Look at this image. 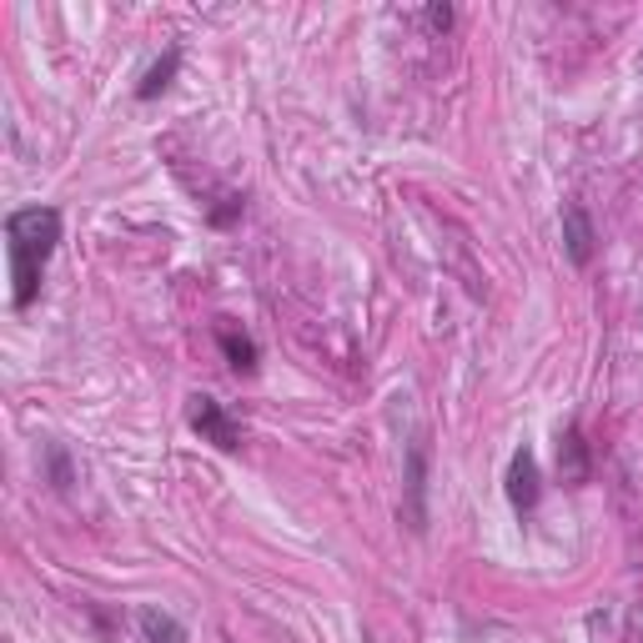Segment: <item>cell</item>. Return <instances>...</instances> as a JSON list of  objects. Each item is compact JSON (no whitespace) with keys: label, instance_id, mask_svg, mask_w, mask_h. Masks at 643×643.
I'll use <instances>...</instances> for the list:
<instances>
[{"label":"cell","instance_id":"obj_1","mask_svg":"<svg viewBox=\"0 0 643 643\" xmlns=\"http://www.w3.org/2000/svg\"><path fill=\"white\" fill-rule=\"evenodd\" d=\"M60 247V212L56 206H21L5 216V251H11V302L25 312L41 292L46 262Z\"/></svg>","mask_w":643,"mask_h":643},{"label":"cell","instance_id":"obj_2","mask_svg":"<svg viewBox=\"0 0 643 643\" xmlns=\"http://www.w3.org/2000/svg\"><path fill=\"white\" fill-rule=\"evenodd\" d=\"M187 422H191V432H202V442L222 448V453H237V448H241V422L222 403H216V397H206V393L191 397V403H187Z\"/></svg>","mask_w":643,"mask_h":643},{"label":"cell","instance_id":"obj_3","mask_svg":"<svg viewBox=\"0 0 643 643\" xmlns=\"http://www.w3.org/2000/svg\"><path fill=\"white\" fill-rule=\"evenodd\" d=\"M538 498H543V483H538V458L533 448H518L508 463V503L518 512H533Z\"/></svg>","mask_w":643,"mask_h":643},{"label":"cell","instance_id":"obj_4","mask_svg":"<svg viewBox=\"0 0 643 643\" xmlns=\"http://www.w3.org/2000/svg\"><path fill=\"white\" fill-rule=\"evenodd\" d=\"M563 247H568V262L573 267H588V262H594V251H598L594 216H588L578 202L563 206Z\"/></svg>","mask_w":643,"mask_h":643},{"label":"cell","instance_id":"obj_5","mask_svg":"<svg viewBox=\"0 0 643 643\" xmlns=\"http://www.w3.org/2000/svg\"><path fill=\"white\" fill-rule=\"evenodd\" d=\"M559 473L568 488L588 483V442H584V428H578V422L559 432Z\"/></svg>","mask_w":643,"mask_h":643},{"label":"cell","instance_id":"obj_6","mask_svg":"<svg viewBox=\"0 0 643 643\" xmlns=\"http://www.w3.org/2000/svg\"><path fill=\"white\" fill-rule=\"evenodd\" d=\"M216 342H222V352H227V362H232V372H257V342H251L247 332H237V322L232 317H222L216 322Z\"/></svg>","mask_w":643,"mask_h":643},{"label":"cell","instance_id":"obj_7","mask_svg":"<svg viewBox=\"0 0 643 643\" xmlns=\"http://www.w3.org/2000/svg\"><path fill=\"white\" fill-rule=\"evenodd\" d=\"M422 477H428V442H413V448H407V493H413V508H407V518H413L417 533L428 528V523H422V488H428Z\"/></svg>","mask_w":643,"mask_h":643},{"label":"cell","instance_id":"obj_8","mask_svg":"<svg viewBox=\"0 0 643 643\" xmlns=\"http://www.w3.org/2000/svg\"><path fill=\"white\" fill-rule=\"evenodd\" d=\"M136 629H142L146 643H187V629H181L171 613H161V608L142 603L136 608Z\"/></svg>","mask_w":643,"mask_h":643},{"label":"cell","instance_id":"obj_9","mask_svg":"<svg viewBox=\"0 0 643 643\" xmlns=\"http://www.w3.org/2000/svg\"><path fill=\"white\" fill-rule=\"evenodd\" d=\"M177 71H181V50L171 46L167 56H161V60L151 66V71L142 76V86H136V101H156V95H161L171 81H177Z\"/></svg>","mask_w":643,"mask_h":643},{"label":"cell","instance_id":"obj_10","mask_svg":"<svg viewBox=\"0 0 643 643\" xmlns=\"http://www.w3.org/2000/svg\"><path fill=\"white\" fill-rule=\"evenodd\" d=\"M46 463H50V483H56L60 493L71 488L76 473H71V458H66V448H60V442H50V448H46Z\"/></svg>","mask_w":643,"mask_h":643},{"label":"cell","instance_id":"obj_11","mask_svg":"<svg viewBox=\"0 0 643 643\" xmlns=\"http://www.w3.org/2000/svg\"><path fill=\"white\" fill-rule=\"evenodd\" d=\"M422 25H428V31H448V25H453V5H428V11H422Z\"/></svg>","mask_w":643,"mask_h":643}]
</instances>
